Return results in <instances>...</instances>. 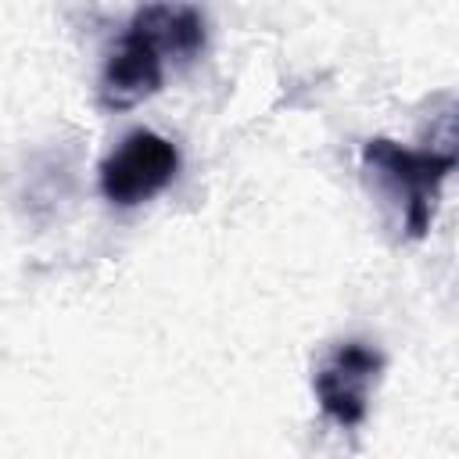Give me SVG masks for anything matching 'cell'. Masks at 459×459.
Segmentation results:
<instances>
[{
  "instance_id": "1",
  "label": "cell",
  "mask_w": 459,
  "mask_h": 459,
  "mask_svg": "<svg viewBox=\"0 0 459 459\" xmlns=\"http://www.w3.org/2000/svg\"><path fill=\"white\" fill-rule=\"evenodd\" d=\"M362 161L366 169H373L402 201V215H405V230L412 237H423L430 230V215H434V201L437 190L445 183V176L455 169V154L445 151H409L394 140H369L362 147Z\"/></svg>"
},
{
  "instance_id": "2",
  "label": "cell",
  "mask_w": 459,
  "mask_h": 459,
  "mask_svg": "<svg viewBox=\"0 0 459 459\" xmlns=\"http://www.w3.org/2000/svg\"><path fill=\"white\" fill-rule=\"evenodd\" d=\"M179 169V151L154 129H133L100 165V190L111 204L133 208L161 194Z\"/></svg>"
},
{
  "instance_id": "3",
  "label": "cell",
  "mask_w": 459,
  "mask_h": 459,
  "mask_svg": "<svg viewBox=\"0 0 459 459\" xmlns=\"http://www.w3.org/2000/svg\"><path fill=\"white\" fill-rule=\"evenodd\" d=\"M380 366H384V359L369 344H362V341L337 344L330 351V359L316 369V380H312L319 409L341 427L362 423L366 409H369V387H373Z\"/></svg>"
},
{
  "instance_id": "4",
  "label": "cell",
  "mask_w": 459,
  "mask_h": 459,
  "mask_svg": "<svg viewBox=\"0 0 459 459\" xmlns=\"http://www.w3.org/2000/svg\"><path fill=\"white\" fill-rule=\"evenodd\" d=\"M165 79V57L161 50L136 29L129 25L118 47L111 50L104 75H100V104L111 111H126L161 90Z\"/></svg>"
},
{
  "instance_id": "5",
  "label": "cell",
  "mask_w": 459,
  "mask_h": 459,
  "mask_svg": "<svg viewBox=\"0 0 459 459\" xmlns=\"http://www.w3.org/2000/svg\"><path fill=\"white\" fill-rule=\"evenodd\" d=\"M158 50L161 57H194L204 43V18L197 7H186V4H151V7H140L133 14V22Z\"/></svg>"
}]
</instances>
